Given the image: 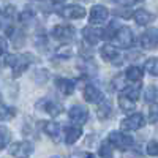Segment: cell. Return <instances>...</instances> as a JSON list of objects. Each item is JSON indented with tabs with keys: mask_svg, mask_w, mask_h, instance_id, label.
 I'll return each mask as SVG.
<instances>
[{
	"mask_svg": "<svg viewBox=\"0 0 158 158\" xmlns=\"http://www.w3.org/2000/svg\"><path fill=\"white\" fill-rule=\"evenodd\" d=\"M114 38L117 40V43L120 48H131L135 43V36H133V32H131L128 27H118Z\"/></svg>",
	"mask_w": 158,
	"mask_h": 158,
	"instance_id": "obj_4",
	"label": "cell"
},
{
	"mask_svg": "<svg viewBox=\"0 0 158 158\" xmlns=\"http://www.w3.org/2000/svg\"><path fill=\"white\" fill-rule=\"evenodd\" d=\"M6 49H8V43H6V40L0 36V56H3L5 52H6Z\"/></svg>",
	"mask_w": 158,
	"mask_h": 158,
	"instance_id": "obj_33",
	"label": "cell"
},
{
	"mask_svg": "<svg viewBox=\"0 0 158 158\" xmlns=\"http://www.w3.org/2000/svg\"><path fill=\"white\" fill-rule=\"evenodd\" d=\"M11 141V131L6 128V127H2L0 125V150L5 149Z\"/></svg>",
	"mask_w": 158,
	"mask_h": 158,
	"instance_id": "obj_23",
	"label": "cell"
},
{
	"mask_svg": "<svg viewBox=\"0 0 158 158\" xmlns=\"http://www.w3.org/2000/svg\"><path fill=\"white\" fill-rule=\"evenodd\" d=\"M112 2H115L118 5H123V6H128V5H133L136 0H112Z\"/></svg>",
	"mask_w": 158,
	"mask_h": 158,
	"instance_id": "obj_34",
	"label": "cell"
},
{
	"mask_svg": "<svg viewBox=\"0 0 158 158\" xmlns=\"http://www.w3.org/2000/svg\"><path fill=\"white\" fill-rule=\"evenodd\" d=\"M118 106H120V109L123 112H131V111L136 108V101L133 98L127 97L125 94H122L120 97H118Z\"/></svg>",
	"mask_w": 158,
	"mask_h": 158,
	"instance_id": "obj_18",
	"label": "cell"
},
{
	"mask_svg": "<svg viewBox=\"0 0 158 158\" xmlns=\"http://www.w3.org/2000/svg\"><path fill=\"white\" fill-rule=\"evenodd\" d=\"M149 122L156 123L158 122V104H152L149 109Z\"/></svg>",
	"mask_w": 158,
	"mask_h": 158,
	"instance_id": "obj_26",
	"label": "cell"
},
{
	"mask_svg": "<svg viewBox=\"0 0 158 158\" xmlns=\"http://www.w3.org/2000/svg\"><path fill=\"white\" fill-rule=\"evenodd\" d=\"M6 65L11 67L13 70V76L15 77H19L25 70L29 68V65L32 63V56L30 54H24V56H19V54H11L6 57Z\"/></svg>",
	"mask_w": 158,
	"mask_h": 158,
	"instance_id": "obj_1",
	"label": "cell"
},
{
	"mask_svg": "<svg viewBox=\"0 0 158 158\" xmlns=\"http://www.w3.org/2000/svg\"><path fill=\"white\" fill-rule=\"evenodd\" d=\"M111 112H112L111 103H109L108 100H104V98H103V100L98 103V109H97L98 117H100V118H108V117L111 115Z\"/></svg>",
	"mask_w": 158,
	"mask_h": 158,
	"instance_id": "obj_19",
	"label": "cell"
},
{
	"mask_svg": "<svg viewBox=\"0 0 158 158\" xmlns=\"http://www.w3.org/2000/svg\"><path fill=\"white\" fill-rule=\"evenodd\" d=\"M52 35L57 40H70L74 36V27H71V25H56L54 30H52Z\"/></svg>",
	"mask_w": 158,
	"mask_h": 158,
	"instance_id": "obj_13",
	"label": "cell"
},
{
	"mask_svg": "<svg viewBox=\"0 0 158 158\" xmlns=\"http://www.w3.org/2000/svg\"><path fill=\"white\" fill-rule=\"evenodd\" d=\"M52 2H54V3H63L65 0H52Z\"/></svg>",
	"mask_w": 158,
	"mask_h": 158,
	"instance_id": "obj_35",
	"label": "cell"
},
{
	"mask_svg": "<svg viewBox=\"0 0 158 158\" xmlns=\"http://www.w3.org/2000/svg\"><path fill=\"white\" fill-rule=\"evenodd\" d=\"M144 68H146V71L152 76H158V59L152 57L146 62V65H144Z\"/></svg>",
	"mask_w": 158,
	"mask_h": 158,
	"instance_id": "obj_24",
	"label": "cell"
},
{
	"mask_svg": "<svg viewBox=\"0 0 158 158\" xmlns=\"http://www.w3.org/2000/svg\"><path fill=\"white\" fill-rule=\"evenodd\" d=\"M108 141H109L111 146L120 149V150H127L135 144V139L127 133H122V131H112L108 136Z\"/></svg>",
	"mask_w": 158,
	"mask_h": 158,
	"instance_id": "obj_2",
	"label": "cell"
},
{
	"mask_svg": "<svg viewBox=\"0 0 158 158\" xmlns=\"http://www.w3.org/2000/svg\"><path fill=\"white\" fill-rule=\"evenodd\" d=\"M100 156H112V149L108 144H103L100 147Z\"/></svg>",
	"mask_w": 158,
	"mask_h": 158,
	"instance_id": "obj_30",
	"label": "cell"
},
{
	"mask_svg": "<svg viewBox=\"0 0 158 158\" xmlns=\"http://www.w3.org/2000/svg\"><path fill=\"white\" fill-rule=\"evenodd\" d=\"M84 100L89 103H100L103 100V94L94 84H87L84 87Z\"/></svg>",
	"mask_w": 158,
	"mask_h": 158,
	"instance_id": "obj_12",
	"label": "cell"
},
{
	"mask_svg": "<svg viewBox=\"0 0 158 158\" xmlns=\"http://www.w3.org/2000/svg\"><path fill=\"white\" fill-rule=\"evenodd\" d=\"M56 87L60 90V94L63 95H71L74 89H76V82L73 79H67V77H57L56 79Z\"/></svg>",
	"mask_w": 158,
	"mask_h": 158,
	"instance_id": "obj_11",
	"label": "cell"
},
{
	"mask_svg": "<svg viewBox=\"0 0 158 158\" xmlns=\"http://www.w3.org/2000/svg\"><path fill=\"white\" fill-rule=\"evenodd\" d=\"M15 115H16L15 108H10V106H6L5 103L0 101V122H3V120H10V118H13Z\"/></svg>",
	"mask_w": 158,
	"mask_h": 158,
	"instance_id": "obj_20",
	"label": "cell"
},
{
	"mask_svg": "<svg viewBox=\"0 0 158 158\" xmlns=\"http://www.w3.org/2000/svg\"><path fill=\"white\" fill-rule=\"evenodd\" d=\"M60 15L65 19H81L85 16V8H82L81 5H68L62 8Z\"/></svg>",
	"mask_w": 158,
	"mask_h": 158,
	"instance_id": "obj_7",
	"label": "cell"
},
{
	"mask_svg": "<svg viewBox=\"0 0 158 158\" xmlns=\"http://www.w3.org/2000/svg\"><path fill=\"white\" fill-rule=\"evenodd\" d=\"M133 18H135L136 24H139V25H147L149 22L153 21V15H152V13H149V11H146V10L135 11L133 13Z\"/></svg>",
	"mask_w": 158,
	"mask_h": 158,
	"instance_id": "obj_16",
	"label": "cell"
},
{
	"mask_svg": "<svg viewBox=\"0 0 158 158\" xmlns=\"http://www.w3.org/2000/svg\"><path fill=\"white\" fill-rule=\"evenodd\" d=\"M155 98H156V89L155 87H149L146 90V101L152 103V101H155Z\"/></svg>",
	"mask_w": 158,
	"mask_h": 158,
	"instance_id": "obj_28",
	"label": "cell"
},
{
	"mask_svg": "<svg viewBox=\"0 0 158 158\" xmlns=\"http://www.w3.org/2000/svg\"><path fill=\"white\" fill-rule=\"evenodd\" d=\"M44 111H46L49 115L56 117V115L62 114L63 106H62V104H59V103H56V101H46V108H44Z\"/></svg>",
	"mask_w": 158,
	"mask_h": 158,
	"instance_id": "obj_22",
	"label": "cell"
},
{
	"mask_svg": "<svg viewBox=\"0 0 158 158\" xmlns=\"http://www.w3.org/2000/svg\"><path fill=\"white\" fill-rule=\"evenodd\" d=\"M144 125H146V118H144V115L139 114V112L125 117L120 122V128L123 131H136V130L142 128Z\"/></svg>",
	"mask_w": 158,
	"mask_h": 158,
	"instance_id": "obj_3",
	"label": "cell"
},
{
	"mask_svg": "<svg viewBox=\"0 0 158 158\" xmlns=\"http://www.w3.org/2000/svg\"><path fill=\"white\" fill-rule=\"evenodd\" d=\"M101 57L106 62H114L115 59L120 57V52H118V49L112 44H104L101 48Z\"/></svg>",
	"mask_w": 158,
	"mask_h": 158,
	"instance_id": "obj_15",
	"label": "cell"
},
{
	"mask_svg": "<svg viewBox=\"0 0 158 158\" xmlns=\"http://www.w3.org/2000/svg\"><path fill=\"white\" fill-rule=\"evenodd\" d=\"M109 16V11L106 6L103 5H95L94 8L90 10V16H89V21L92 25H97V24H101L108 19Z\"/></svg>",
	"mask_w": 158,
	"mask_h": 158,
	"instance_id": "obj_5",
	"label": "cell"
},
{
	"mask_svg": "<svg viewBox=\"0 0 158 158\" xmlns=\"http://www.w3.org/2000/svg\"><path fill=\"white\" fill-rule=\"evenodd\" d=\"M114 15L120 16V18H130V16H133V13H131L128 8H125V10H115Z\"/></svg>",
	"mask_w": 158,
	"mask_h": 158,
	"instance_id": "obj_32",
	"label": "cell"
},
{
	"mask_svg": "<svg viewBox=\"0 0 158 158\" xmlns=\"http://www.w3.org/2000/svg\"><path fill=\"white\" fill-rule=\"evenodd\" d=\"M68 115L73 122L76 123H84L87 120V117H89V111L87 108L81 106V104H76V106H71L70 111H68Z\"/></svg>",
	"mask_w": 158,
	"mask_h": 158,
	"instance_id": "obj_9",
	"label": "cell"
},
{
	"mask_svg": "<svg viewBox=\"0 0 158 158\" xmlns=\"http://www.w3.org/2000/svg\"><path fill=\"white\" fill-rule=\"evenodd\" d=\"M125 87H127V84H125V81H123V76H117V77L114 79V89L123 90Z\"/></svg>",
	"mask_w": 158,
	"mask_h": 158,
	"instance_id": "obj_29",
	"label": "cell"
},
{
	"mask_svg": "<svg viewBox=\"0 0 158 158\" xmlns=\"http://www.w3.org/2000/svg\"><path fill=\"white\" fill-rule=\"evenodd\" d=\"M44 131L48 133L49 138H52L54 141H59V138H60V127H59L56 122H49V123H46Z\"/></svg>",
	"mask_w": 158,
	"mask_h": 158,
	"instance_id": "obj_21",
	"label": "cell"
},
{
	"mask_svg": "<svg viewBox=\"0 0 158 158\" xmlns=\"http://www.w3.org/2000/svg\"><path fill=\"white\" fill-rule=\"evenodd\" d=\"M33 147L30 142H15L10 146V155L13 156H29L32 153Z\"/></svg>",
	"mask_w": 158,
	"mask_h": 158,
	"instance_id": "obj_8",
	"label": "cell"
},
{
	"mask_svg": "<svg viewBox=\"0 0 158 158\" xmlns=\"http://www.w3.org/2000/svg\"><path fill=\"white\" fill-rule=\"evenodd\" d=\"M82 36H84V40L89 44H97L100 40L104 38L103 30L101 29H94V27H85L82 30Z\"/></svg>",
	"mask_w": 158,
	"mask_h": 158,
	"instance_id": "obj_10",
	"label": "cell"
},
{
	"mask_svg": "<svg viewBox=\"0 0 158 158\" xmlns=\"http://www.w3.org/2000/svg\"><path fill=\"white\" fill-rule=\"evenodd\" d=\"M142 76H144V73H142V70L139 68V67H128L127 68V71H125V77H127V81H130V82H139V81H142Z\"/></svg>",
	"mask_w": 158,
	"mask_h": 158,
	"instance_id": "obj_17",
	"label": "cell"
},
{
	"mask_svg": "<svg viewBox=\"0 0 158 158\" xmlns=\"http://www.w3.org/2000/svg\"><path fill=\"white\" fill-rule=\"evenodd\" d=\"M123 94L136 101L138 97H139V87H125V89H123Z\"/></svg>",
	"mask_w": 158,
	"mask_h": 158,
	"instance_id": "obj_25",
	"label": "cell"
},
{
	"mask_svg": "<svg viewBox=\"0 0 158 158\" xmlns=\"http://www.w3.org/2000/svg\"><path fill=\"white\" fill-rule=\"evenodd\" d=\"M141 46L144 49H153L158 46V30L149 29L141 35Z\"/></svg>",
	"mask_w": 158,
	"mask_h": 158,
	"instance_id": "obj_6",
	"label": "cell"
},
{
	"mask_svg": "<svg viewBox=\"0 0 158 158\" xmlns=\"http://www.w3.org/2000/svg\"><path fill=\"white\" fill-rule=\"evenodd\" d=\"M35 2H40V0H35Z\"/></svg>",
	"mask_w": 158,
	"mask_h": 158,
	"instance_id": "obj_36",
	"label": "cell"
},
{
	"mask_svg": "<svg viewBox=\"0 0 158 158\" xmlns=\"http://www.w3.org/2000/svg\"><path fill=\"white\" fill-rule=\"evenodd\" d=\"M82 136V130L81 127H68L67 131H65V142L68 144V146H73L74 142H77V139Z\"/></svg>",
	"mask_w": 158,
	"mask_h": 158,
	"instance_id": "obj_14",
	"label": "cell"
},
{
	"mask_svg": "<svg viewBox=\"0 0 158 158\" xmlns=\"http://www.w3.org/2000/svg\"><path fill=\"white\" fill-rule=\"evenodd\" d=\"M147 153L150 156H158V142L156 141H150L147 144Z\"/></svg>",
	"mask_w": 158,
	"mask_h": 158,
	"instance_id": "obj_27",
	"label": "cell"
},
{
	"mask_svg": "<svg viewBox=\"0 0 158 158\" xmlns=\"http://www.w3.org/2000/svg\"><path fill=\"white\" fill-rule=\"evenodd\" d=\"M33 18H35V13H33V11H30V10H25V11H22V15H21V21H24V22L32 21Z\"/></svg>",
	"mask_w": 158,
	"mask_h": 158,
	"instance_id": "obj_31",
	"label": "cell"
}]
</instances>
